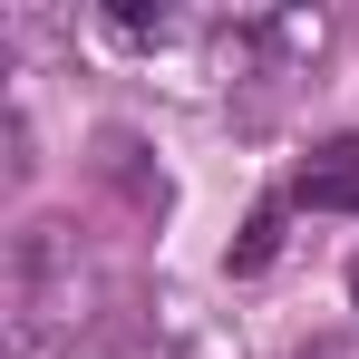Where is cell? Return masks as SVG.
<instances>
[{
	"label": "cell",
	"instance_id": "cell-1",
	"mask_svg": "<svg viewBox=\"0 0 359 359\" xmlns=\"http://www.w3.org/2000/svg\"><path fill=\"white\" fill-rule=\"evenodd\" d=\"M0 320H10V359H78V340L107 320V272L68 214H39L10 243V282H0Z\"/></svg>",
	"mask_w": 359,
	"mask_h": 359
},
{
	"label": "cell",
	"instance_id": "cell-2",
	"mask_svg": "<svg viewBox=\"0 0 359 359\" xmlns=\"http://www.w3.org/2000/svg\"><path fill=\"white\" fill-rule=\"evenodd\" d=\"M301 204H320V214H359V136H330V146L301 156Z\"/></svg>",
	"mask_w": 359,
	"mask_h": 359
},
{
	"label": "cell",
	"instance_id": "cell-3",
	"mask_svg": "<svg viewBox=\"0 0 359 359\" xmlns=\"http://www.w3.org/2000/svg\"><path fill=\"white\" fill-rule=\"evenodd\" d=\"M272 243H282V204H262V214L243 224V243H233V272H262V262H272Z\"/></svg>",
	"mask_w": 359,
	"mask_h": 359
},
{
	"label": "cell",
	"instance_id": "cell-4",
	"mask_svg": "<svg viewBox=\"0 0 359 359\" xmlns=\"http://www.w3.org/2000/svg\"><path fill=\"white\" fill-rule=\"evenodd\" d=\"M350 311H359V252H350Z\"/></svg>",
	"mask_w": 359,
	"mask_h": 359
}]
</instances>
